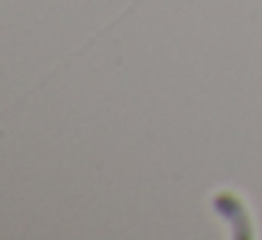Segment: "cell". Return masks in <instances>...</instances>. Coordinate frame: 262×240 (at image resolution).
I'll use <instances>...</instances> for the list:
<instances>
[{"label": "cell", "mask_w": 262, "mask_h": 240, "mask_svg": "<svg viewBox=\"0 0 262 240\" xmlns=\"http://www.w3.org/2000/svg\"><path fill=\"white\" fill-rule=\"evenodd\" d=\"M214 209L228 221L231 234H234L237 240H251V237H254L251 217H248V212H245L243 201H239L234 192H220V195H214Z\"/></svg>", "instance_id": "6da1fadb"}]
</instances>
